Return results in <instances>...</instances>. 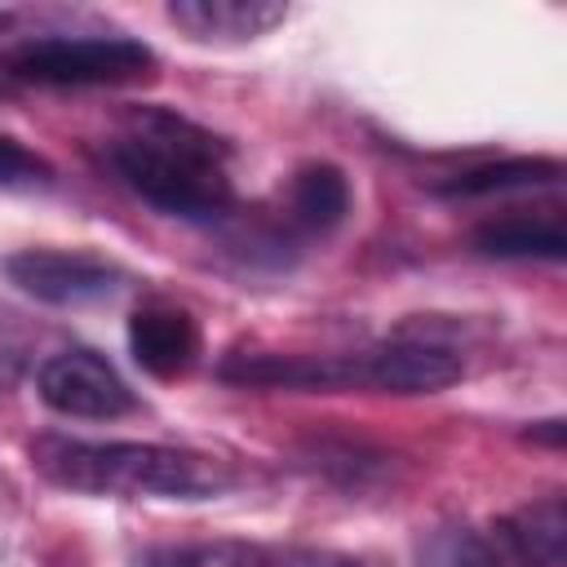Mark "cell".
Instances as JSON below:
<instances>
[{"mask_svg": "<svg viewBox=\"0 0 567 567\" xmlns=\"http://www.w3.org/2000/svg\"><path fill=\"white\" fill-rule=\"evenodd\" d=\"M474 244L487 257H545V261H558L567 252V230H563V217L554 208L549 213H505V217L478 226Z\"/></svg>", "mask_w": 567, "mask_h": 567, "instance_id": "cell-9", "label": "cell"}, {"mask_svg": "<svg viewBox=\"0 0 567 567\" xmlns=\"http://www.w3.org/2000/svg\"><path fill=\"white\" fill-rule=\"evenodd\" d=\"M288 208H292V221L301 230H332L346 208H350V182L337 164H306L297 168L292 177V190H288Z\"/></svg>", "mask_w": 567, "mask_h": 567, "instance_id": "cell-10", "label": "cell"}, {"mask_svg": "<svg viewBox=\"0 0 567 567\" xmlns=\"http://www.w3.org/2000/svg\"><path fill=\"white\" fill-rule=\"evenodd\" d=\"M421 567H496V554L465 527H443L421 545Z\"/></svg>", "mask_w": 567, "mask_h": 567, "instance_id": "cell-13", "label": "cell"}, {"mask_svg": "<svg viewBox=\"0 0 567 567\" xmlns=\"http://www.w3.org/2000/svg\"><path fill=\"white\" fill-rule=\"evenodd\" d=\"M270 567H359V563L332 549H284V554H270Z\"/></svg>", "mask_w": 567, "mask_h": 567, "instance_id": "cell-15", "label": "cell"}, {"mask_svg": "<svg viewBox=\"0 0 567 567\" xmlns=\"http://www.w3.org/2000/svg\"><path fill=\"white\" fill-rule=\"evenodd\" d=\"M49 177H53V168H49L35 151H27L18 137L0 133V182H4V186H18V182H49Z\"/></svg>", "mask_w": 567, "mask_h": 567, "instance_id": "cell-14", "label": "cell"}, {"mask_svg": "<svg viewBox=\"0 0 567 567\" xmlns=\"http://www.w3.org/2000/svg\"><path fill=\"white\" fill-rule=\"evenodd\" d=\"M111 164L146 204L186 221L221 217L235 199L226 146L173 111H137L115 137Z\"/></svg>", "mask_w": 567, "mask_h": 567, "instance_id": "cell-2", "label": "cell"}, {"mask_svg": "<svg viewBox=\"0 0 567 567\" xmlns=\"http://www.w3.org/2000/svg\"><path fill=\"white\" fill-rule=\"evenodd\" d=\"M35 390L53 412L84 421H111L133 408V390L124 385V377L97 350L84 346L49 354L35 372Z\"/></svg>", "mask_w": 567, "mask_h": 567, "instance_id": "cell-5", "label": "cell"}, {"mask_svg": "<svg viewBox=\"0 0 567 567\" xmlns=\"http://www.w3.org/2000/svg\"><path fill=\"white\" fill-rule=\"evenodd\" d=\"M128 346L133 359L151 372V377H182L195 354H199V328L186 310L177 306H142L128 319Z\"/></svg>", "mask_w": 567, "mask_h": 567, "instance_id": "cell-7", "label": "cell"}, {"mask_svg": "<svg viewBox=\"0 0 567 567\" xmlns=\"http://www.w3.org/2000/svg\"><path fill=\"white\" fill-rule=\"evenodd\" d=\"M35 470L71 492L89 496H164V501H208L235 483V474L204 452L164 447V443H89L66 434H44L31 447Z\"/></svg>", "mask_w": 567, "mask_h": 567, "instance_id": "cell-1", "label": "cell"}, {"mask_svg": "<svg viewBox=\"0 0 567 567\" xmlns=\"http://www.w3.org/2000/svg\"><path fill=\"white\" fill-rule=\"evenodd\" d=\"M0 22H4V13H0Z\"/></svg>", "mask_w": 567, "mask_h": 567, "instance_id": "cell-17", "label": "cell"}, {"mask_svg": "<svg viewBox=\"0 0 567 567\" xmlns=\"http://www.w3.org/2000/svg\"><path fill=\"white\" fill-rule=\"evenodd\" d=\"M168 18L190 40H252L279 27L288 9L275 0H177L168 4Z\"/></svg>", "mask_w": 567, "mask_h": 567, "instance_id": "cell-8", "label": "cell"}, {"mask_svg": "<svg viewBox=\"0 0 567 567\" xmlns=\"http://www.w3.org/2000/svg\"><path fill=\"white\" fill-rule=\"evenodd\" d=\"M363 359H368V390H385V394H434L461 381L465 372L461 354L439 341H390L363 350Z\"/></svg>", "mask_w": 567, "mask_h": 567, "instance_id": "cell-6", "label": "cell"}, {"mask_svg": "<svg viewBox=\"0 0 567 567\" xmlns=\"http://www.w3.org/2000/svg\"><path fill=\"white\" fill-rule=\"evenodd\" d=\"M9 66L35 84H128L155 71V53L128 35H40Z\"/></svg>", "mask_w": 567, "mask_h": 567, "instance_id": "cell-3", "label": "cell"}, {"mask_svg": "<svg viewBox=\"0 0 567 567\" xmlns=\"http://www.w3.org/2000/svg\"><path fill=\"white\" fill-rule=\"evenodd\" d=\"M4 279L49 306H84L120 288V270L80 248H18L0 261Z\"/></svg>", "mask_w": 567, "mask_h": 567, "instance_id": "cell-4", "label": "cell"}, {"mask_svg": "<svg viewBox=\"0 0 567 567\" xmlns=\"http://www.w3.org/2000/svg\"><path fill=\"white\" fill-rule=\"evenodd\" d=\"M137 567H270V554L248 540H190V545H159L142 554Z\"/></svg>", "mask_w": 567, "mask_h": 567, "instance_id": "cell-12", "label": "cell"}, {"mask_svg": "<svg viewBox=\"0 0 567 567\" xmlns=\"http://www.w3.org/2000/svg\"><path fill=\"white\" fill-rule=\"evenodd\" d=\"M563 177L558 159H501L487 168L456 173L443 195H492V190H527V186H549Z\"/></svg>", "mask_w": 567, "mask_h": 567, "instance_id": "cell-11", "label": "cell"}, {"mask_svg": "<svg viewBox=\"0 0 567 567\" xmlns=\"http://www.w3.org/2000/svg\"><path fill=\"white\" fill-rule=\"evenodd\" d=\"M9 328H13V315L0 310V381H9L18 368V341H9Z\"/></svg>", "mask_w": 567, "mask_h": 567, "instance_id": "cell-16", "label": "cell"}]
</instances>
